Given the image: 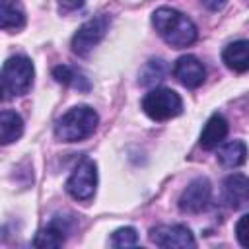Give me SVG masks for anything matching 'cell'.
Instances as JSON below:
<instances>
[{
	"label": "cell",
	"instance_id": "cell-16",
	"mask_svg": "<svg viewBox=\"0 0 249 249\" xmlns=\"http://www.w3.org/2000/svg\"><path fill=\"white\" fill-rule=\"evenodd\" d=\"M53 76L56 78V82L66 84L70 88H76L78 91H89V80L76 68L68 66V64H58L53 68Z\"/></svg>",
	"mask_w": 249,
	"mask_h": 249
},
{
	"label": "cell",
	"instance_id": "cell-9",
	"mask_svg": "<svg viewBox=\"0 0 249 249\" xmlns=\"http://www.w3.org/2000/svg\"><path fill=\"white\" fill-rule=\"evenodd\" d=\"M74 230V220L68 218V216H54L47 228H43L35 239H33V245L35 247H43V249H54V247H60L66 237L70 235V231Z\"/></svg>",
	"mask_w": 249,
	"mask_h": 249
},
{
	"label": "cell",
	"instance_id": "cell-21",
	"mask_svg": "<svg viewBox=\"0 0 249 249\" xmlns=\"http://www.w3.org/2000/svg\"><path fill=\"white\" fill-rule=\"evenodd\" d=\"M208 10H212V12H218V10H222L224 6H226V2L228 0H200Z\"/></svg>",
	"mask_w": 249,
	"mask_h": 249
},
{
	"label": "cell",
	"instance_id": "cell-6",
	"mask_svg": "<svg viewBox=\"0 0 249 249\" xmlns=\"http://www.w3.org/2000/svg\"><path fill=\"white\" fill-rule=\"evenodd\" d=\"M111 25V16L109 14H101L95 16L91 19H88L72 37V51L78 56H86L107 33Z\"/></svg>",
	"mask_w": 249,
	"mask_h": 249
},
{
	"label": "cell",
	"instance_id": "cell-1",
	"mask_svg": "<svg viewBox=\"0 0 249 249\" xmlns=\"http://www.w3.org/2000/svg\"><path fill=\"white\" fill-rule=\"evenodd\" d=\"M152 25L156 33L173 49L189 47L198 37V31L193 19L175 8H167V6L158 8L152 14Z\"/></svg>",
	"mask_w": 249,
	"mask_h": 249
},
{
	"label": "cell",
	"instance_id": "cell-5",
	"mask_svg": "<svg viewBox=\"0 0 249 249\" xmlns=\"http://www.w3.org/2000/svg\"><path fill=\"white\" fill-rule=\"evenodd\" d=\"M66 193L80 202L93 198L97 189V165L91 158H82L64 185Z\"/></svg>",
	"mask_w": 249,
	"mask_h": 249
},
{
	"label": "cell",
	"instance_id": "cell-2",
	"mask_svg": "<svg viewBox=\"0 0 249 249\" xmlns=\"http://www.w3.org/2000/svg\"><path fill=\"white\" fill-rule=\"evenodd\" d=\"M99 115L89 105H76L68 109L54 124V136L62 142H80L95 132Z\"/></svg>",
	"mask_w": 249,
	"mask_h": 249
},
{
	"label": "cell",
	"instance_id": "cell-4",
	"mask_svg": "<svg viewBox=\"0 0 249 249\" xmlns=\"http://www.w3.org/2000/svg\"><path fill=\"white\" fill-rule=\"evenodd\" d=\"M142 111L152 121H167L183 111V99L169 88H154L142 99Z\"/></svg>",
	"mask_w": 249,
	"mask_h": 249
},
{
	"label": "cell",
	"instance_id": "cell-15",
	"mask_svg": "<svg viewBox=\"0 0 249 249\" xmlns=\"http://www.w3.org/2000/svg\"><path fill=\"white\" fill-rule=\"evenodd\" d=\"M21 134H23V119L16 111L4 109L0 113V142L4 146L6 144H12Z\"/></svg>",
	"mask_w": 249,
	"mask_h": 249
},
{
	"label": "cell",
	"instance_id": "cell-12",
	"mask_svg": "<svg viewBox=\"0 0 249 249\" xmlns=\"http://www.w3.org/2000/svg\"><path fill=\"white\" fill-rule=\"evenodd\" d=\"M226 134H228V121H226V117L220 115V113H214L206 121L204 128L200 132L198 144L204 150H214L218 144H222V140L226 138Z\"/></svg>",
	"mask_w": 249,
	"mask_h": 249
},
{
	"label": "cell",
	"instance_id": "cell-11",
	"mask_svg": "<svg viewBox=\"0 0 249 249\" xmlns=\"http://www.w3.org/2000/svg\"><path fill=\"white\" fill-rule=\"evenodd\" d=\"M173 76L189 89H195L198 86L204 84L206 80V68L204 64L193 56V54H185L181 58H177L175 66H173Z\"/></svg>",
	"mask_w": 249,
	"mask_h": 249
},
{
	"label": "cell",
	"instance_id": "cell-19",
	"mask_svg": "<svg viewBox=\"0 0 249 249\" xmlns=\"http://www.w3.org/2000/svg\"><path fill=\"white\" fill-rule=\"evenodd\" d=\"M109 243L113 247H134L138 245V233L134 228H119L117 231H113Z\"/></svg>",
	"mask_w": 249,
	"mask_h": 249
},
{
	"label": "cell",
	"instance_id": "cell-18",
	"mask_svg": "<svg viewBox=\"0 0 249 249\" xmlns=\"http://www.w3.org/2000/svg\"><path fill=\"white\" fill-rule=\"evenodd\" d=\"M0 25L2 29H21L25 25V16L16 6V2L0 4Z\"/></svg>",
	"mask_w": 249,
	"mask_h": 249
},
{
	"label": "cell",
	"instance_id": "cell-10",
	"mask_svg": "<svg viewBox=\"0 0 249 249\" xmlns=\"http://www.w3.org/2000/svg\"><path fill=\"white\" fill-rule=\"evenodd\" d=\"M222 195L230 208L243 210L249 206V177L243 173H231L222 183Z\"/></svg>",
	"mask_w": 249,
	"mask_h": 249
},
{
	"label": "cell",
	"instance_id": "cell-17",
	"mask_svg": "<svg viewBox=\"0 0 249 249\" xmlns=\"http://www.w3.org/2000/svg\"><path fill=\"white\" fill-rule=\"evenodd\" d=\"M165 74H167L165 60L152 58V60H148L142 66V70L138 74V82H140V86H156V84H160L165 78Z\"/></svg>",
	"mask_w": 249,
	"mask_h": 249
},
{
	"label": "cell",
	"instance_id": "cell-23",
	"mask_svg": "<svg viewBox=\"0 0 249 249\" xmlns=\"http://www.w3.org/2000/svg\"><path fill=\"white\" fill-rule=\"evenodd\" d=\"M2 2H16V0H2Z\"/></svg>",
	"mask_w": 249,
	"mask_h": 249
},
{
	"label": "cell",
	"instance_id": "cell-20",
	"mask_svg": "<svg viewBox=\"0 0 249 249\" xmlns=\"http://www.w3.org/2000/svg\"><path fill=\"white\" fill-rule=\"evenodd\" d=\"M235 237L241 247H249V214H243L235 224Z\"/></svg>",
	"mask_w": 249,
	"mask_h": 249
},
{
	"label": "cell",
	"instance_id": "cell-14",
	"mask_svg": "<svg viewBox=\"0 0 249 249\" xmlns=\"http://www.w3.org/2000/svg\"><path fill=\"white\" fill-rule=\"evenodd\" d=\"M216 158L218 161L224 165V167H239L245 163L247 160V146L245 142L241 140H231V142H226L218 148L216 152Z\"/></svg>",
	"mask_w": 249,
	"mask_h": 249
},
{
	"label": "cell",
	"instance_id": "cell-8",
	"mask_svg": "<svg viewBox=\"0 0 249 249\" xmlns=\"http://www.w3.org/2000/svg\"><path fill=\"white\" fill-rule=\"evenodd\" d=\"M150 241L158 247H195V235L187 226L173 224V226H156L150 230Z\"/></svg>",
	"mask_w": 249,
	"mask_h": 249
},
{
	"label": "cell",
	"instance_id": "cell-22",
	"mask_svg": "<svg viewBox=\"0 0 249 249\" xmlns=\"http://www.w3.org/2000/svg\"><path fill=\"white\" fill-rule=\"evenodd\" d=\"M58 4L64 8V10H76L84 4V0H58Z\"/></svg>",
	"mask_w": 249,
	"mask_h": 249
},
{
	"label": "cell",
	"instance_id": "cell-24",
	"mask_svg": "<svg viewBox=\"0 0 249 249\" xmlns=\"http://www.w3.org/2000/svg\"><path fill=\"white\" fill-rule=\"evenodd\" d=\"M247 2H249V0H247Z\"/></svg>",
	"mask_w": 249,
	"mask_h": 249
},
{
	"label": "cell",
	"instance_id": "cell-13",
	"mask_svg": "<svg viewBox=\"0 0 249 249\" xmlns=\"http://www.w3.org/2000/svg\"><path fill=\"white\" fill-rule=\"evenodd\" d=\"M224 64L233 72H247L249 70V41L239 39L230 43L222 51Z\"/></svg>",
	"mask_w": 249,
	"mask_h": 249
},
{
	"label": "cell",
	"instance_id": "cell-7",
	"mask_svg": "<svg viewBox=\"0 0 249 249\" xmlns=\"http://www.w3.org/2000/svg\"><path fill=\"white\" fill-rule=\"evenodd\" d=\"M212 196V185L206 177L193 179L179 196V210L183 214H198L208 208Z\"/></svg>",
	"mask_w": 249,
	"mask_h": 249
},
{
	"label": "cell",
	"instance_id": "cell-3",
	"mask_svg": "<svg viewBox=\"0 0 249 249\" xmlns=\"http://www.w3.org/2000/svg\"><path fill=\"white\" fill-rule=\"evenodd\" d=\"M33 78H35V68L27 56H23V54L10 56L2 66L4 99L16 97V95H25L33 86Z\"/></svg>",
	"mask_w": 249,
	"mask_h": 249
}]
</instances>
